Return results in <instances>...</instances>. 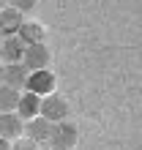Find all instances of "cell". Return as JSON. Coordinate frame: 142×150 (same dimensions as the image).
Returning <instances> with one entry per match:
<instances>
[{
	"mask_svg": "<svg viewBox=\"0 0 142 150\" xmlns=\"http://www.w3.org/2000/svg\"><path fill=\"white\" fill-rule=\"evenodd\" d=\"M49 131H52V123L47 117H33V120H25V137L33 139L36 145H41V142H47L49 139Z\"/></svg>",
	"mask_w": 142,
	"mask_h": 150,
	"instance_id": "10",
	"label": "cell"
},
{
	"mask_svg": "<svg viewBox=\"0 0 142 150\" xmlns=\"http://www.w3.org/2000/svg\"><path fill=\"white\" fill-rule=\"evenodd\" d=\"M22 22H25V16L16 11V8L6 6L3 11H0V38H11V36H16Z\"/></svg>",
	"mask_w": 142,
	"mask_h": 150,
	"instance_id": "6",
	"label": "cell"
},
{
	"mask_svg": "<svg viewBox=\"0 0 142 150\" xmlns=\"http://www.w3.org/2000/svg\"><path fill=\"white\" fill-rule=\"evenodd\" d=\"M79 139V131L71 120H60V123H52V131H49V147L52 150H71Z\"/></svg>",
	"mask_w": 142,
	"mask_h": 150,
	"instance_id": "1",
	"label": "cell"
},
{
	"mask_svg": "<svg viewBox=\"0 0 142 150\" xmlns=\"http://www.w3.org/2000/svg\"><path fill=\"white\" fill-rule=\"evenodd\" d=\"M0 85H3V63H0Z\"/></svg>",
	"mask_w": 142,
	"mask_h": 150,
	"instance_id": "17",
	"label": "cell"
},
{
	"mask_svg": "<svg viewBox=\"0 0 142 150\" xmlns=\"http://www.w3.org/2000/svg\"><path fill=\"white\" fill-rule=\"evenodd\" d=\"M68 101L63 98L60 93H49V96H41V109L38 115L47 117L49 123H60V120H68Z\"/></svg>",
	"mask_w": 142,
	"mask_h": 150,
	"instance_id": "2",
	"label": "cell"
},
{
	"mask_svg": "<svg viewBox=\"0 0 142 150\" xmlns=\"http://www.w3.org/2000/svg\"><path fill=\"white\" fill-rule=\"evenodd\" d=\"M19 93L22 90H14V87H8V85H0V112H14L16 101H19Z\"/></svg>",
	"mask_w": 142,
	"mask_h": 150,
	"instance_id": "12",
	"label": "cell"
},
{
	"mask_svg": "<svg viewBox=\"0 0 142 150\" xmlns=\"http://www.w3.org/2000/svg\"><path fill=\"white\" fill-rule=\"evenodd\" d=\"M28 68L22 63H3V85L14 87V90H25V82H28Z\"/></svg>",
	"mask_w": 142,
	"mask_h": 150,
	"instance_id": "9",
	"label": "cell"
},
{
	"mask_svg": "<svg viewBox=\"0 0 142 150\" xmlns=\"http://www.w3.org/2000/svg\"><path fill=\"white\" fill-rule=\"evenodd\" d=\"M25 47H28V44H25L19 36L3 38V44H0V63H22Z\"/></svg>",
	"mask_w": 142,
	"mask_h": 150,
	"instance_id": "7",
	"label": "cell"
},
{
	"mask_svg": "<svg viewBox=\"0 0 142 150\" xmlns=\"http://www.w3.org/2000/svg\"><path fill=\"white\" fill-rule=\"evenodd\" d=\"M25 90L36 93V96H49L55 93V74L49 68H38V71L28 74V82H25Z\"/></svg>",
	"mask_w": 142,
	"mask_h": 150,
	"instance_id": "3",
	"label": "cell"
},
{
	"mask_svg": "<svg viewBox=\"0 0 142 150\" xmlns=\"http://www.w3.org/2000/svg\"><path fill=\"white\" fill-rule=\"evenodd\" d=\"M0 44H3V38H0Z\"/></svg>",
	"mask_w": 142,
	"mask_h": 150,
	"instance_id": "18",
	"label": "cell"
},
{
	"mask_svg": "<svg viewBox=\"0 0 142 150\" xmlns=\"http://www.w3.org/2000/svg\"><path fill=\"white\" fill-rule=\"evenodd\" d=\"M8 6L16 8L19 14H25V11H30V8L36 6V0H8Z\"/></svg>",
	"mask_w": 142,
	"mask_h": 150,
	"instance_id": "14",
	"label": "cell"
},
{
	"mask_svg": "<svg viewBox=\"0 0 142 150\" xmlns=\"http://www.w3.org/2000/svg\"><path fill=\"white\" fill-rule=\"evenodd\" d=\"M11 150H41V147L36 145L33 139H28V137H19V139H14V142H11Z\"/></svg>",
	"mask_w": 142,
	"mask_h": 150,
	"instance_id": "13",
	"label": "cell"
},
{
	"mask_svg": "<svg viewBox=\"0 0 142 150\" xmlns=\"http://www.w3.org/2000/svg\"><path fill=\"white\" fill-rule=\"evenodd\" d=\"M52 60V52L47 44H30L25 47V55H22V66L28 71H38V68H47Z\"/></svg>",
	"mask_w": 142,
	"mask_h": 150,
	"instance_id": "4",
	"label": "cell"
},
{
	"mask_svg": "<svg viewBox=\"0 0 142 150\" xmlns=\"http://www.w3.org/2000/svg\"><path fill=\"white\" fill-rule=\"evenodd\" d=\"M0 137L8 142L25 137V120L16 112H0Z\"/></svg>",
	"mask_w": 142,
	"mask_h": 150,
	"instance_id": "5",
	"label": "cell"
},
{
	"mask_svg": "<svg viewBox=\"0 0 142 150\" xmlns=\"http://www.w3.org/2000/svg\"><path fill=\"white\" fill-rule=\"evenodd\" d=\"M0 150H11V142H8V139H3V137H0Z\"/></svg>",
	"mask_w": 142,
	"mask_h": 150,
	"instance_id": "15",
	"label": "cell"
},
{
	"mask_svg": "<svg viewBox=\"0 0 142 150\" xmlns=\"http://www.w3.org/2000/svg\"><path fill=\"white\" fill-rule=\"evenodd\" d=\"M25 44H44V38H47V28H44L41 22H28L25 19L22 25H19V33H16Z\"/></svg>",
	"mask_w": 142,
	"mask_h": 150,
	"instance_id": "11",
	"label": "cell"
},
{
	"mask_svg": "<svg viewBox=\"0 0 142 150\" xmlns=\"http://www.w3.org/2000/svg\"><path fill=\"white\" fill-rule=\"evenodd\" d=\"M38 109H41V96L22 90V93H19V101H16V109H14V112L19 115L22 120H33V117H38Z\"/></svg>",
	"mask_w": 142,
	"mask_h": 150,
	"instance_id": "8",
	"label": "cell"
},
{
	"mask_svg": "<svg viewBox=\"0 0 142 150\" xmlns=\"http://www.w3.org/2000/svg\"><path fill=\"white\" fill-rule=\"evenodd\" d=\"M8 6V0H0V11H3V8Z\"/></svg>",
	"mask_w": 142,
	"mask_h": 150,
	"instance_id": "16",
	"label": "cell"
},
{
	"mask_svg": "<svg viewBox=\"0 0 142 150\" xmlns=\"http://www.w3.org/2000/svg\"><path fill=\"white\" fill-rule=\"evenodd\" d=\"M49 150H52V147H49Z\"/></svg>",
	"mask_w": 142,
	"mask_h": 150,
	"instance_id": "19",
	"label": "cell"
}]
</instances>
